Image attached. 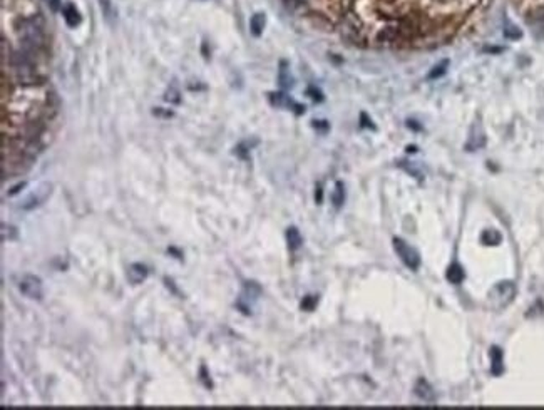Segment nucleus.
<instances>
[{"instance_id":"f257e3e1","label":"nucleus","mask_w":544,"mask_h":410,"mask_svg":"<svg viewBox=\"0 0 544 410\" xmlns=\"http://www.w3.org/2000/svg\"><path fill=\"white\" fill-rule=\"evenodd\" d=\"M516 296V283L511 280L499 281L497 285L491 288L488 295V305L492 310H502Z\"/></svg>"},{"instance_id":"f03ea898","label":"nucleus","mask_w":544,"mask_h":410,"mask_svg":"<svg viewBox=\"0 0 544 410\" xmlns=\"http://www.w3.org/2000/svg\"><path fill=\"white\" fill-rule=\"evenodd\" d=\"M18 37L24 42L25 50H29V52L42 47L44 44V30L35 22V18H24L21 27H18Z\"/></svg>"},{"instance_id":"7ed1b4c3","label":"nucleus","mask_w":544,"mask_h":410,"mask_svg":"<svg viewBox=\"0 0 544 410\" xmlns=\"http://www.w3.org/2000/svg\"><path fill=\"white\" fill-rule=\"evenodd\" d=\"M392 243H394V250H395L397 256L400 258V261L406 264L409 270H412V271L419 270L420 255L414 246H410L406 239H402V238H394L392 239Z\"/></svg>"},{"instance_id":"20e7f679","label":"nucleus","mask_w":544,"mask_h":410,"mask_svg":"<svg viewBox=\"0 0 544 410\" xmlns=\"http://www.w3.org/2000/svg\"><path fill=\"white\" fill-rule=\"evenodd\" d=\"M261 286L260 283L253 281V280H248L243 283V290H241V295H239V298L236 301V308L239 312H241L243 315H251V308H253V303L260 298L261 296Z\"/></svg>"},{"instance_id":"39448f33","label":"nucleus","mask_w":544,"mask_h":410,"mask_svg":"<svg viewBox=\"0 0 544 410\" xmlns=\"http://www.w3.org/2000/svg\"><path fill=\"white\" fill-rule=\"evenodd\" d=\"M18 290L22 292L24 296H27L30 300L41 301L44 298V285L42 280L35 275H25L18 283Z\"/></svg>"},{"instance_id":"423d86ee","label":"nucleus","mask_w":544,"mask_h":410,"mask_svg":"<svg viewBox=\"0 0 544 410\" xmlns=\"http://www.w3.org/2000/svg\"><path fill=\"white\" fill-rule=\"evenodd\" d=\"M50 191H52V186H50L49 182H42L34 193H30L29 196L24 199V203L21 204V210L32 211V210H35V208H39L44 201L50 196Z\"/></svg>"},{"instance_id":"0eeeda50","label":"nucleus","mask_w":544,"mask_h":410,"mask_svg":"<svg viewBox=\"0 0 544 410\" xmlns=\"http://www.w3.org/2000/svg\"><path fill=\"white\" fill-rule=\"evenodd\" d=\"M268 100H270L271 106H275V107H285V109L293 111L295 114H298V116L305 112V106L298 104L296 100H293L290 96H287L285 92H270V94H268Z\"/></svg>"},{"instance_id":"6e6552de","label":"nucleus","mask_w":544,"mask_h":410,"mask_svg":"<svg viewBox=\"0 0 544 410\" xmlns=\"http://www.w3.org/2000/svg\"><path fill=\"white\" fill-rule=\"evenodd\" d=\"M484 144H486V134H484L482 126H480L479 122H474L471 126L469 137H467V142H466V149L477 151L480 148H484Z\"/></svg>"},{"instance_id":"1a4fd4ad","label":"nucleus","mask_w":544,"mask_h":410,"mask_svg":"<svg viewBox=\"0 0 544 410\" xmlns=\"http://www.w3.org/2000/svg\"><path fill=\"white\" fill-rule=\"evenodd\" d=\"M414 392L420 400L427 402V403H435V402H437V394H435L434 387L426 380V378H419V380H417Z\"/></svg>"},{"instance_id":"9d476101","label":"nucleus","mask_w":544,"mask_h":410,"mask_svg":"<svg viewBox=\"0 0 544 410\" xmlns=\"http://www.w3.org/2000/svg\"><path fill=\"white\" fill-rule=\"evenodd\" d=\"M149 276V270L143 263H132L128 268V280L132 285H141V283Z\"/></svg>"},{"instance_id":"9b49d317","label":"nucleus","mask_w":544,"mask_h":410,"mask_svg":"<svg viewBox=\"0 0 544 410\" xmlns=\"http://www.w3.org/2000/svg\"><path fill=\"white\" fill-rule=\"evenodd\" d=\"M278 84H280L283 91L292 89V87L295 86V79H293L292 72H290V66H288V62H285V60L280 62V69H278Z\"/></svg>"},{"instance_id":"f8f14e48","label":"nucleus","mask_w":544,"mask_h":410,"mask_svg":"<svg viewBox=\"0 0 544 410\" xmlns=\"http://www.w3.org/2000/svg\"><path fill=\"white\" fill-rule=\"evenodd\" d=\"M62 15H64V20L66 24L69 25V27H79L80 22H82V17H80V12L77 10V7H75L74 4H66L64 9H62Z\"/></svg>"},{"instance_id":"ddd939ff","label":"nucleus","mask_w":544,"mask_h":410,"mask_svg":"<svg viewBox=\"0 0 544 410\" xmlns=\"http://www.w3.org/2000/svg\"><path fill=\"white\" fill-rule=\"evenodd\" d=\"M491 374L494 377L504 374V355L499 346H492L491 348Z\"/></svg>"},{"instance_id":"4468645a","label":"nucleus","mask_w":544,"mask_h":410,"mask_svg":"<svg viewBox=\"0 0 544 410\" xmlns=\"http://www.w3.org/2000/svg\"><path fill=\"white\" fill-rule=\"evenodd\" d=\"M285 236H287V244H288L290 251H296V250L301 248L303 238H301L300 230L296 228V226H290V228L287 230V233H285Z\"/></svg>"},{"instance_id":"2eb2a0df","label":"nucleus","mask_w":544,"mask_h":410,"mask_svg":"<svg viewBox=\"0 0 544 410\" xmlns=\"http://www.w3.org/2000/svg\"><path fill=\"white\" fill-rule=\"evenodd\" d=\"M446 278H447L449 283H452V285H460V283H462L464 278H466V271L459 263H452L451 266L447 268Z\"/></svg>"},{"instance_id":"dca6fc26","label":"nucleus","mask_w":544,"mask_h":410,"mask_svg":"<svg viewBox=\"0 0 544 410\" xmlns=\"http://www.w3.org/2000/svg\"><path fill=\"white\" fill-rule=\"evenodd\" d=\"M265 25H267V15H265L263 12H256V14L253 15L251 20H250V32H251V35L260 37L263 34V30H265Z\"/></svg>"},{"instance_id":"f3484780","label":"nucleus","mask_w":544,"mask_h":410,"mask_svg":"<svg viewBox=\"0 0 544 410\" xmlns=\"http://www.w3.org/2000/svg\"><path fill=\"white\" fill-rule=\"evenodd\" d=\"M97 2H99L100 10H103L106 22L109 25H114V22H116V18H117V10H116V7H114L112 0H97Z\"/></svg>"},{"instance_id":"a211bd4d","label":"nucleus","mask_w":544,"mask_h":410,"mask_svg":"<svg viewBox=\"0 0 544 410\" xmlns=\"http://www.w3.org/2000/svg\"><path fill=\"white\" fill-rule=\"evenodd\" d=\"M332 203L337 210H340L345 203V184L341 181H338L337 184H335L333 194H332Z\"/></svg>"},{"instance_id":"6ab92c4d","label":"nucleus","mask_w":544,"mask_h":410,"mask_svg":"<svg viewBox=\"0 0 544 410\" xmlns=\"http://www.w3.org/2000/svg\"><path fill=\"white\" fill-rule=\"evenodd\" d=\"M480 239H482L484 244L492 246V244H499V243H501V241H502V236H501V233L496 231V230H486L482 235H480Z\"/></svg>"},{"instance_id":"aec40b11","label":"nucleus","mask_w":544,"mask_h":410,"mask_svg":"<svg viewBox=\"0 0 544 410\" xmlns=\"http://www.w3.org/2000/svg\"><path fill=\"white\" fill-rule=\"evenodd\" d=\"M447 67H449V60L447 59H444V60H440L439 62V64H435L432 69H431V72H429V75H427V77L429 79H431V80H435V79H440L442 77V75H444L446 72H447Z\"/></svg>"},{"instance_id":"412c9836","label":"nucleus","mask_w":544,"mask_h":410,"mask_svg":"<svg viewBox=\"0 0 544 410\" xmlns=\"http://www.w3.org/2000/svg\"><path fill=\"white\" fill-rule=\"evenodd\" d=\"M164 99H166L168 102H171V104H179V102H181V92H179V87L176 86L174 82H173V84H171V86L168 87L166 96H164Z\"/></svg>"},{"instance_id":"4be33fe9","label":"nucleus","mask_w":544,"mask_h":410,"mask_svg":"<svg viewBox=\"0 0 544 410\" xmlns=\"http://www.w3.org/2000/svg\"><path fill=\"white\" fill-rule=\"evenodd\" d=\"M318 305V295H307L305 298L301 300L300 308L303 312H313Z\"/></svg>"},{"instance_id":"5701e85b","label":"nucleus","mask_w":544,"mask_h":410,"mask_svg":"<svg viewBox=\"0 0 544 410\" xmlns=\"http://www.w3.org/2000/svg\"><path fill=\"white\" fill-rule=\"evenodd\" d=\"M18 236V230L12 224H2V241H14Z\"/></svg>"},{"instance_id":"b1692460","label":"nucleus","mask_w":544,"mask_h":410,"mask_svg":"<svg viewBox=\"0 0 544 410\" xmlns=\"http://www.w3.org/2000/svg\"><path fill=\"white\" fill-rule=\"evenodd\" d=\"M256 142H258L256 139L253 141V142H250V141H243V142H239L238 146L235 148V154L241 157V159H246V157H248V154H250V149H251V146H255Z\"/></svg>"},{"instance_id":"393cba45","label":"nucleus","mask_w":544,"mask_h":410,"mask_svg":"<svg viewBox=\"0 0 544 410\" xmlns=\"http://www.w3.org/2000/svg\"><path fill=\"white\" fill-rule=\"evenodd\" d=\"M199 380L203 382V385H205L206 388H213V382H211L210 374H208L206 365H201V368H199Z\"/></svg>"},{"instance_id":"a878e982","label":"nucleus","mask_w":544,"mask_h":410,"mask_svg":"<svg viewBox=\"0 0 544 410\" xmlns=\"http://www.w3.org/2000/svg\"><path fill=\"white\" fill-rule=\"evenodd\" d=\"M163 281H164V285H166V288H168L169 292L173 293L174 296H178V298H183V295H181V292H179V288L176 286V283H174V280H173V278H169V276H164Z\"/></svg>"},{"instance_id":"bb28decb","label":"nucleus","mask_w":544,"mask_h":410,"mask_svg":"<svg viewBox=\"0 0 544 410\" xmlns=\"http://www.w3.org/2000/svg\"><path fill=\"white\" fill-rule=\"evenodd\" d=\"M504 35L508 37V39H519V37H521L522 34H521V30L517 29V27H514V25H511V27H508V29L504 30Z\"/></svg>"},{"instance_id":"cd10ccee","label":"nucleus","mask_w":544,"mask_h":410,"mask_svg":"<svg viewBox=\"0 0 544 410\" xmlns=\"http://www.w3.org/2000/svg\"><path fill=\"white\" fill-rule=\"evenodd\" d=\"M308 96L312 97L315 102H321L324 100V94H321V91H318L317 87H308Z\"/></svg>"},{"instance_id":"c85d7f7f","label":"nucleus","mask_w":544,"mask_h":410,"mask_svg":"<svg viewBox=\"0 0 544 410\" xmlns=\"http://www.w3.org/2000/svg\"><path fill=\"white\" fill-rule=\"evenodd\" d=\"M533 22L539 24V25H544V7L542 9H537L534 14H533Z\"/></svg>"},{"instance_id":"c756f323","label":"nucleus","mask_w":544,"mask_h":410,"mask_svg":"<svg viewBox=\"0 0 544 410\" xmlns=\"http://www.w3.org/2000/svg\"><path fill=\"white\" fill-rule=\"evenodd\" d=\"M25 186H27V182H25V181H22V182H18V184H15V186H14V188H12V189H10V191H9V196H15V194H17V193H21V191H22V189H24Z\"/></svg>"},{"instance_id":"7c9ffc66","label":"nucleus","mask_w":544,"mask_h":410,"mask_svg":"<svg viewBox=\"0 0 544 410\" xmlns=\"http://www.w3.org/2000/svg\"><path fill=\"white\" fill-rule=\"evenodd\" d=\"M360 117H362V128L375 129V126H374V124H372V121H370V119H369V117H367V114H362V116H360Z\"/></svg>"},{"instance_id":"2f4dec72","label":"nucleus","mask_w":544,"mask_h":410,"mask_svg":"<svg viewBox=\"0 0 544 410\" xmlns=\"http://www.w3.org/2000/svg\"><path fill=\"white\" fill-rule=\"evenodd\" d=\"M321 199H324V189L318 184L317 191H315V201H317V204H321Z\"/></svg>"},{"instance_id":"473e14b6","label":"nucleus","mask_w":544,"mask_h":410,"mask_svg":"<svg viewBox=\"0 0 544 410\" xmlns=\"http://www.w3.org/2000/svg\"><path fill=\"white\" fill-rule=\"evenodd\" d=\"M313 128H315V129L327 131V129H328V124H327V121H313Z\"/></svg>"},{"instance_id":"72a5a7b5","label":"nucleus","mask_w":544,"mask_h":410,"mask_svg":"<svg viewBox=\"0 0 544 410\" xmlns=\"http://www.w3.org/2000/svg\"><path fill=\"white\" fill-rule=\"evenodd\" d=\"M47 4H49V7L52 9L54 12H57V10L61 9V0H47Z\"/></svg>"}]
</instances>
